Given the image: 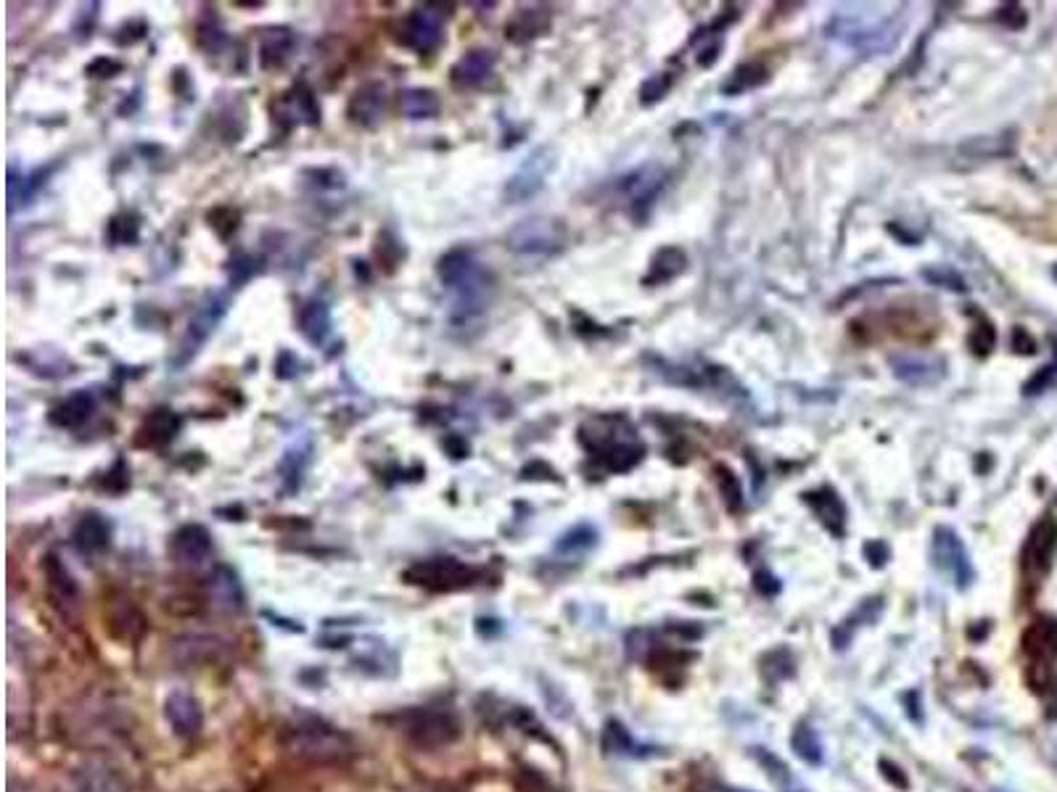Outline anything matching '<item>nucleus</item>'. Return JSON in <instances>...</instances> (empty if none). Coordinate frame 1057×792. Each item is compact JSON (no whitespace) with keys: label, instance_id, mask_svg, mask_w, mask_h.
<instances>
[{"label":"nucleus","instance_id":"bb28decb","mask_svg":"<svg viewBox=\"0 0 1057 792\" xmlns=\"http://www.w3.org/2000/svg\"><path fill=\"white\" fill-rule=\"evenodd\" d=\"M399 111L407 119H434L439 115V98L434 90L426 88H407L399 93Z\"/></svg>","mask_w":1057,"mask_h":792},{"label":"nucleus","instance_id":"4be33fe9","mask_svg":"<svg viewBox=\"0 0 1057 792\" xmlns=\"http://www.w3.org/2000/svg\"><path fill=\"white\" fill-rule=\"evenodd\" d=\"M1024 650L1036 663L1057 661V621L1036 618L1024 634Z\"/></svg>","mask_w":1057,"mask_h":792},{"label":"nucleus","instance_id":"e433bc0d","mask_svg":"<svg viewBox=\"0 0 1057 792\" xmlns=\"http://www.w3.org/2000/svg\"><path fill=\"white\" fill-rule=\"evenodd\" d=\"M761 69H764V67H757V63H745V67H740L738 72H732V80L724 85V88H728L730 93H743V90L757 88V85H761L764 80H761V77H751V75H759Z\"/></svg>","mask_w":1057,"mask_h":792},{"label":"nucleus","instance_id":"6e6552de","mask_svg":"<svg viewBox=\"0 0 1057 792\" xmlns=\"http://www.w3.org/2000/svg\"><path fill=\"white\" fill-rule=\"evenodd\" d=\"M1057 555V521L1053 515L1041 518L1028 534V539L1024 544V574L1031 582H1039L1049 574Z\"/></svg>","mask_w":1057,"mask_h":792},{"label":"nucleus","instance_id":"1a4fd4ad","mask_svg":"<svg viewBox=\"0 0 1057 792\" xmlns=\"http://www.w3.org/2000/svg\"><path fill=\"white\" fill-rule=\"evenodd\" d=\"M405 734L415 742V745L436 748V745H447V742L455 740L457 724L450 713L423 709V711L407 713Z\"/></svg>","mask_w":1057,"mask_h":792},{"label":"nucleus","instance_id":"2f4dec72","mask_svg":"<svg viewBox=\"0 0 1057 792\" xmlns=\"http://www.w3.org/2000/svg\"><path fill=\"white\" fill-rule=\"evenodd\" d=\"M791 745L801 761H807V763L822 761V742L820 737H817V732L812 730V726H799V730L793 732Z\"/></svg>","mask_w":1057,"mask_h":792},{"label":"nucleus","instance_id":"4468645a","mask_svg":"<svg viewBox=\"0 0 1057 792\" xmlns=\"http://www.w3.org/2000/svg\"><path fill=\"white\" fill-rule=\"evenodd\" d=\"M550 167H553V159H550L547 148L534 151L532 157L518 167V172L507 180L505 198H511V201H526V198H532L542 188V182H545Z\"/></svg>","mask_w":1057,"mask_h":792},{"label":"nucleus","instance_id":"423d86ee","mask_svg":"<svg viewBox=\"0 0 1057 792\" xmlns=\"http://www.w3.org/2000/svg\"><path fill=\"white\" fill-rule=\"evenodd\" d=\"M453 6L423 3L402 19L399 42L415 53H434L444 40V21L450 17Z\"/></svg>","mask_w":1057,"mask_h":792},{"label":"nucleus","instance_id":"72a5a7b5","mask_svg":"<svg viewBox=\"0 0 1057 792\" xmlns=\"http://www.w3.org/2000/svg\"><path fill=\"white\" fill-rule=\"evenodd\" d=\"M263 273V259L251 257V254H236L228 261V275H230V286L238 288L244 283H249L254 275Z\"/></svg>","mask_w":1057,"mask_h":792},{"label":"nucleus","instance_id":"ea45409f","mask_svg":"<svg viewBox=\"0 0 1057 792\" xmlns=\"http://www.w3.org/2000/svg\"><path fill=\"white\" fill-rule=\"evenodd\" d=\"M103 486H106V489H109V492H115V494L125 492L127 486H130V468H127V465H125V459H117L115 468L106 473Z\"/></svg>","mask_w":1057,"mask_h":792},{"label":"nucleus","instance_id":"7ed1b4c3","mask_svg":"<svg viewBox=\"0 0 1057 792\" xmlns=\"http://www.w3.org/2000/svg\"><path fill=\"white\" fill-rule=\"evenodd\" d=\"M228 309H230V296L225 291H209L199 304H196L194 315H190V320L186 325V334H182L178 346H175L172 357H169V365H172L175 370H182V367L194 363V357L199 355L201 346L209 341V336L215 334L217 325L225 320Z\"/></svg>","mask_w":1057,"mask_h":792},{"label":"nucleus","instance_id":"37998d69","mask_svg":"<svg viewBox=\"0 0 1057 792\" xmlns=\"http://www.w3.org/2000/svg\"><path fill=\"white\" fill-rule=\"evenodd\" d=\"M1055 275H1057V270H1055Z\"/></svg>","mask_w":1057,"mask_h":792},{"label":"nucleus","instance_id":"39448f33","mask_svg":"<svg viewBox=\"0 0 1057 792\" xmlns=\"http://www.w3.org/2000/svg\"><path fill=\"white\" fill-rule=\"evenodd\" d=\"M482 576L476 565L457 561V557H428L411 565L405 571V582L428 592H457L474 586Z\"/></svg>","mask_w":1057,"mask_h":792},{"label":"nucleus","instance_id":"0eeeda50","mask_svg":"<svg viewBox=\"0 0 1057 792\" xmlns=\"http://www.w3.org/2000/svg\"><path fill=\"white\" fill-rule=\"evenodd\" d=\"M933 563L936 568L944 571L960 590L970 586L972 578H976V571H972V563L960 534L951 532L949 526H939L933 532Z\"/></svg>","mask_w":1057,"mask_h":792},{"label":"nucleus","instance_id":"a19ab883","mask_svg":"<svg viewBox=\"0 0 1057 792\" xmlns=\"http://www.w3.org/2000/svg\"><path fill=\"white\" fill-rule=\"evenodd\" d=\"M98 69H101V77H115L122 67H119V63H117L115 59H98V61H93V63H90V67H88V75H90V77L98 75Z\"/></svg>","mask_w":1057,"mask_h":792},{"label":"nucleus","instance_id":"f257e3e1","mask_svg":"<svg viewBox=\"0 0 1057 792\" xmlns=\"http://www.w3.org/2000/svg\"><path fill=\"white\" fill-rule=\"evenodd\" d=\"M580 444L605 473H626L645 455V444L626 417L597 415L582 423Z\"/></svg>","mask_w":1057,"mask_h":792},{"label":"nucleus","instance_id":"2eb2a0df","mask_svg":"<svg viewBox=\"0 0 1057 792\" xmlns=\"http://www.w3.org/2000/svg\"><path fill=\"white\" fill-rule=\"evenodd\" d=\"M386 103H389V96H386V85L384 82H368L363 88L355 90V96L349 98L347 115L355 125L359 127H378L381 119L386 115Z\"/></svg>","mask_w":1057,"mask_h":792},{"label":"nucleus","instance_id":"5701e85b","mask_svg":"<svg viewBox=\"0 0 1057 792\" xmlns=\"http://www.w3.org/2000/svg\"><path fill=\"white\" fill-rule=\"evenodd\" d=\"M550 21V9L545 6H534V9H518L513 13V19L505 24V38L516 46H524V42L540 38V34L547 32Z\"/></svg>","mask_w":1057,"mask_h":792},{"label":"nucleus","instance_id":"b1692460","mask_svg":"<svg viewBox=\"0 0 1057 792\" xmlns=\"http://www.w3.org/2000/svg\"><path fill=\"white\" fill-rule=\"evenodd\" d=\"M296 325H299V334L307 338L313 346H323L326 338L330 336V309L326 301L320 299H309L299 307V315H296Z\"/></svg>","mask_w":1057,"mask_h":792},{"label":"nucleus","instance_id":"9d476101","mask_svg":"<svg viewBox=\"0 0 1057 792\" xmlns=\"http://www.w3.org/2000/svg\"><path fill=\"white\" fill-rule=\"evenodd\" d=\"M273 119L284 125V130H292L296 125H317L320 122V109H317L313 90L305 82L294 85L288 93H284L273 103Z\"/></svg>","mask_w":1057,"mask_h":792},{"label":"nucleus","instance_id":"393cba45","mask_svg":"<svg viewBox=\"0 0 1057 792\" xmlns=\"http://www.w3.org/2000/svg\"><path fill=\"white\" fill-rule=\"evenodd\" d=\"M803 499H807V505L812 507L817 518H820L824 526L830 528V532L841 536L843 534V526H846V507H843V502L838 499V494L833 489H820V492H809V494H803Z\"/></svg>","mask_w":1057,"mask_h":792},{"label":"nucleus","instance_id":"dca6fc26","mask_svg":"<svg viewBox=\"0 0 1057 792\" xmlns=\"http://www.w3.org/2000/svg\"><path fill=\"white\" fill-rule=\"evenodd\" d=\"M180 415L169 407H157L154 413H148V417L140 423L138 434H136V447L140 449H161L167 447L169 442H175V436L180 434Z\"/></svg>","mask_w":1057,"mask_h":792},{"label":"nucleus","instance_id":"7c9ffc66","mask_svg":"<svg viewBox=\"0 0 1057 792\" xmlns=\"http://www.w3.org/2000/svg\"><path fill=\"white\" fill-rule=\"evenodd\" d=\"M685 270V254L676 249H664L653 261V273L648 275V283H664L672 280L674 275Z\"/></svg>","mask_w":1057,"mask_h":792},{"label":"nucleus","instance_id":"4c0bfd02","mask_svg":"<svg viewBox=\"0 0 1057 792\" xmlns=\"http://www.w3.org/2000/svg\"><path fill=\"white\" fill-rule=\"evenodd\" d=\"M1049 388H1057V359L1053 365L1041 367V370L1036 373L1031 380H1028L1024 392L1028 396H1034V394H1045V392H1049Z\"/></svg>","mask_w":1057,"mask_h":792},{"label":"nucleus","instance_id":"c9c22d12","mask_svg":"<svg viewBox=\"0 0 1057 792\" xmlns=\"http://www.w3.org/2000/svg\"><path fill=\"white\" fill-rule=\"evenodd\" d=\"M603 748L609 753H632L638 745H634L632 737L626 734V730L622 724L611 721V724L605 726V732H603Z\"/></svg>","mask_w":1057,"mask_h":792},{"label":"nucleus","instance_id":"412c9836","mask_svg":"<svg viewBox=\"0 0 1057 792\" xmlns=\"http://www.w3.org/2000/svg\"><path fill=\"white\" fill-rule=\"evenodd\" d=\"M296 48V34L288 27H267L259 32V67L280 69L292 59Z\"/></svg>","mask_w":1057,"mask_h":792},{"label":"nucleus","instance_id":"6ab92c4d","mask_svg":"<svg viewBox=\"0 0 1057 792\" xmlns=\"http://www.w3.org/2000/svg\"><path fill=\"white\" fill-rule=\"evenodd\" d=\"M72 544L80 555H101L111 544V523L101 513H85L72 532Z\"/></svg>","mask_w":1057,"mask_h":792},{"label":"nucleus","instance_id":"f8f14e48","mask_svg":"<svg viewBox=\"0 0 1057 792\" xmlns=\"http://www.w3.org/2000/svg\"><path fill=\"white\" fill-rule=\"evenodd\" d=\"M664 180H666L664 169L655 165H645L619 180V194L624 196V201L630 204L634 211H640L643 207H651L653 198L659 196L661 188H664Z\"/></svg>","mask_w":1057,"mask_h":792},{"label":"nucleus","instance_id":"cd10ccee","mask_svg":"<svg viewBox=\"0 0 1057 792\" xmlns=\"http://www.w3.org/2000/svg\"><path fill=\"white\" fill-rule=\"evenodd\" d=\"M209 590H211V600H215L220 607H225V611H241L244 590L233 571L217 568V574L211 576Z\"/></svg>","mask_w":1057,"mask_h":792},{"label":"nucleus","instance_id":"9b49d317","mask_svg":"<svg viewBox=\"0 0 1057 792\" xmlns=\"http://www.w3.org/2000/svg\"><path fill=\"white\" fill-rule=\"evenodd\" d=\"M495 67H497L495 51L476 48V51H468L453 63V69H450V82H453L457 90L484 88V85L492 80V75H495Z\"/></svg>","mask_w":1057,"mask_h":792},{"label":"nucleus","instance_id":"a211bd4d","mask_svg":"<svg viewBox=\"0 0 1057 792\" xmlns=\"http://www.w3.org/2000/svg\"><path fill=\"white\" fill-rule=\"evenodd\" d=\"M893 376L909 386H933L947 376V365L939 357L922 355H893L891 357Z\"/></svg>","mask_w":1057,"mask_h":792},{"label":"nucleus","instance_id":"c85d7f7f","mask_svg":"<svg viewBox=\"0 0 1057 792\" xmlns=\"http://www.w3.org/2000/svg\"><path fill=\"white\" fill-rule=\"evenodd\" d=\"M140 236V217L132 215V211H122V215H115L106 225V238L111 240L115 246H132Z\"/></svg>","mask_w":1057,"mask_h":792},{"label":"nucleus","instance_id":"a878e982","mask_svg":"<svg viewBox=\"0 0 1057 792\" xmlns=\"http://www.w3.org/2000/svg\"><path fill=\"white\" fill-rule=\"evenodd\" d=\"M42 571H46L48 590H51L53 597L63 605H75L77 584H75V576L69 574L67 565H63L56 555H46V561H42Z\"/></svg>","mask_w":1057,"mask_h":792},{"label":"nucleus","instance_id":"aec40b11","mask_svg":"<svg viewBox=\"0 0 1057 792\" xmlns=\"http://www.w3.org/2000/svg\"><path fill=\"white\" fill-rule=\"evenodd\" d=\"M93 413H96V396L90 392H85V388H77V392L63 396L59 405L51 409L48 420H51L56 428L72 430V428L85 426V423L93 417Z\"/></svg>","mask_w":1057,"mask_h":792},{"label":"nucleus","instance_id":"20e7f679","mask_svg":"<svg viewBox=\"0 0 1057 792\" xmlns=\"http://www.w3.org/2000/svg\"><path fill=\"white\" fill-rule=\"evenodd\" d=\"M569 240V230L561 219L528 217L513 225L507 232L505 246L518 257H553L563 251Z\"/></svg>","mask_w":1057,"mask_h":792},{"label":"nucleus","instance_id":"79ce46f5","mask_svg":"<svg viewBox=\"0 0 1057 792\" xmlns=\"http://www.w3.org/2000/svg\"><path fill=\"white\" fill-rule=\"evenodd\" d=\"M444 447H447L450 455L457 457V459L468 457V444H465V438H461V436H450L447 442H444Z\"/></svg>","mask_w":1057,"mask_h":792},{"label":"nucleus","instance_id":"ddd939ff","mask_svg":"<svg viewBox=\"0 0 1057 792\" xmlns=\"http://www.w3.org/2000/svg\"><path fill=\"white\" fill-rule=\"evenodd\" d=\"M169 555H172L175 563L180 565H204L211 557V536L199 523H188V526H180L178 532L172 534L169 539Z\"/></svg>","mask_w":1057,"mask_h":792},{"label":"nucleus","instance_id":"f704fd0d","mask_svg":"<svg viewBox=\"0 0 1057 792\" xmlns=\"http://www.w3.org/2000/svg\"><path fill=\"white\" fill-rule=\"evenodd\" d=\"M207 219H209L211 230H215L223 240H228L233 232L238 230V219H241V215H238V209H233V207H217L209 211Z\"/></svg>","mask_w":1057,"mask_h":792},{"label":"nucleus","instance_id":"58836bf2","mask_svg":"<svg viewBox=\"0 0 1057 792\" xmlns=\"http://www.w3.org/2000/svg\"><path fill=\"white\" fill-rule=\"evenodd\" d=\"M196 42H199L207 53H217L223 48L225 34L217 24H201L199 32H196Z\"/></svg>","mask_w":1057,"mask_h":792},{"label":"nucleus","instance_id":"f3484780","mask_svg":"<svg viewBox=\"0 0 1057 792\" xmlns=\"http://www.w3.org/2000/svg\"><path fill=\"white\" fill-rule=\"evenodd\" d=\"M165 716L169 721V726L175 730V734H180V737H194V734H199L204 726L201 703L190 695V692H182V690L169 692L167 703H165Z\"/></svg>","mask_w":1057,"mask_h":792},{"label":"nucleus","instance_id":"f03ea898","mask_svg":"<svg viewBox=\"0 0 1057 792\" xmlns=\"http://www.w3.org/2000/svg\"><path fill=\"white\" fill-rule=\"evenodd\" d=\"M436 278L453 294V320L468 323L484 313L492 280L468 249H450L436 261Z\"/></svg>","mask_w":1057,"mask_h":792},{"label":"nucleus","instance_id":"c756f323","mask_svg":"<svg viewBox=\"0 0 1057 792\" xmlns=\"http://www.w3.org/2000/svg\"><path fill=\"white\" fill-rule=\"evenodd\" d=\"M595 542H597L595 528L587 526V523H582V526H574L571 532L563 534L559 544H555V550H559L561 555H580V553H587L590 547H595Z\"/></svg>","mask_w":1057,"mask_h":792},{"label":"nucleus","instance_id":"473e14b6","mask_svg":"<svg viewBox=\"0 0 1057 792\" xmlns=\"http://www.w3.org/2000/svg\"><path fill=\"white\" fill-rule=\"evenodd\" d=\"M40 178H46V172H38L34 178H27V175H17L11 169V172H9V207L17 209V204L30 201V198L38 194Z\"/></svg>","mask_w":1057,"mask_h":792}]
</instances>
